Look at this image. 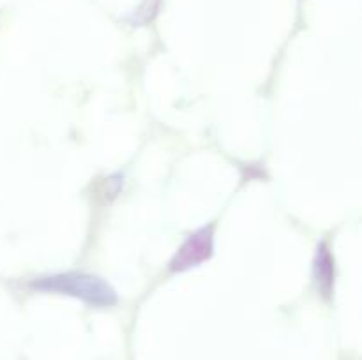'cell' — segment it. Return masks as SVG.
Returning a JSON list of instances; mask_svg holds the SVG:
<instances>
[{
  "label": "cell",
  "instance_id": "6da1fadb",
  "mask_svg": "<svg viewBox=\"0 0 362 360\" xmlns=\"http://www.w3.org/2000/svg\"><path fill=\"white\" fill-rule=\"evenodd\" d=\"M35 292L59 293V295L74 296L78 300L95 307H110L117 302V293L105 279L99 275L83 274V272H62L39 277L30 282Z\"/></svg>",
  "mask_w": 362,
  "mask_h": 360
},
{
  "label": "cell",
  "instance_id": "7a4b0ae2",
  "mask_svg": "<svg viewBox=\"0 0 362 360\" xmlns=\"http://www.w3.org/2000/svg\"><path fill=\"white\" fill-rule=\"evenodd\" d=\"M214 253V226H202L191 233L170 261V270L184 272L198 267Z\"/></svg>",
  "mask_w": 362,
  "mask_h": 360
},
{
  "label": "cell",
  "instance_id": "3957f363",
  "mask_svg": "<svg viewBox=\"0 0 362 360\" xmlns=\"http://www.w3.org/2000/svg\"><path fill=\"white\" fill-rule=\"evenodd\" d=\"M336 277V263L332 258L331 249L325 242H320L317 247V254L313 260V279L317 284L318 293L325 299L332 295Z\"/></svg>",
  "mask_w": 362,
  "mask_h": 360
}]
</instances>
